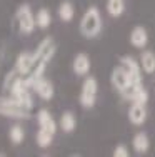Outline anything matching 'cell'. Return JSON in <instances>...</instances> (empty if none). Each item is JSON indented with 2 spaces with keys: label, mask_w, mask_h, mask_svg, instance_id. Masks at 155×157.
Masks as SVG:
<instances>
[{
  "label": "cell",
  "mask_w": 155,
  "mask_h": 157,
  "mask_svg": "<svg viewBox=\"0 0 155 157\" xmlns=\"http://www.w3.org/2000/svg\"><path fill=\"white\" fill-rule=\"evenodd\" d=\"M55 50H57V44H55V40L50 39V37L43 39L42 42L39 44V47L35 48L32 69L28 70V74L24 77L25 82H27L30 87H32V84H34V80H37L39 77L43 75V72H45L49 62L52 60V57L55 55Z\"/></svg>",
  "instance_id": "1"
},
{
  "label": "cell",
  "mask_w": 155,
  "mask_h": 157,
  "mask_svg": "<svg viewBox=\"0 0 155 157\" xmlns=\"http://www.w3.org/2000/svg\"><path fill=\"white\" fill-rule=\"evenodd\" d=\"M80 33H82L85 39H95L98 33L102 32V17L100 12L95 5L88 7L85 10V13L80 18Z\"/></svg>",
  "instance_id": "2"
},
{
  "label": "cell",
  "mask_w": 155,
  "mask_h": 157,
  "mask_svg": "<svg viewBox=\"0 0 155 157\" xmlns=\"http://www.w3.org/2000/svg\"><path fill=\"white\" fill-rule=\"evenodd\" d=\"M0 115L9 119H28L32 115V109L20 104L15 97H0Z\"/></svg>",
  "instance_id": "3"
},
{
  "label": "cell",
  "mask_w": 155,
  "mask_h": 157,
  "mask_svg": "<svg viewBox=\"0 0 155 157\" xmlns=\"http://www.w3.org/2000/svg\"><path fill=\"white\" fill-rule=\"evenodd\" d=\"M15 20H17V25H18V30L24 33V35H30L37 27L35 15H34L32 7L28 5V3L18 5L17 12H15Z\"/></svg>",
  "instance_id": "4"
},
{
  "label": "cell",
  "mask_w": 155,
  "mask_h": 157,
  "mask_svg": "<svg viewBox=\"0 0 155 157\" xmlns=\"http://www.w3.org/2000/svg\"><path fill=\"white\" fill-rule=\"evenodd\" d=\"M97 92H98V84L95 77H87L80 89V105L83 109H92L97 102Z\"/></svg>",
  "instance_id": "5"
},
{
  "label": "cell",
  "mask_w": 155,
  "mask_h": 157,
  "mask_svg": "<svg viewBox=\"0 0 155 157\" xmlns=\"http://www.w3.org/2000/svg\"><path fill=\"white\" fill-rule=\"evenodd\" d=\"M120 65L127 70L128 77H130L128 84H142V65L134 57H128V55L120 57Z\"/></svg>",
  "instance_id": "6"
},
{
  "label": "cell",
  "mask_w": 155,
  "mask_h": 157,
  "mask_svg": "<svg viewBox=\"0 0 155 157\" xmlns=\"http://www.w3.org/2000/svg\"><path fill=\"white\" fill-rule=\"evenodd\" d=\"M32 90H34L42 100H52L54 99V94H55L54 84H52L49 78H45L43 75L39 77L37 80H34V84H32Z\"/></svg>",
  "instance_id": "7"
},
{
  "label": "cell",
  "mask_w": 155,
  "mask_h": 157,
  "mask_svg": "<svg viewBox=\"0 0 155 157\" xmlns=\"http://www.w3.org/2000/svg\"><path fill=\"white\" fill-rule=\"evenodd\" d=\"M32 62H34V52H22V54H18V57L15 59L13 69L17 70L18 75L25 77L28 74V70L32 69Z\"/></svg>",
  "instance_id": "8"
},
{
  "label": "cell",
  "mask_w": 155,
  "mask_h": 157,
  "mask_svg": "<svg viewBox=\"0 0 155 157\" xmlns=\"http://www.w3.org/2000/svg\"><path fill=\"white\" fill-rule=\"evenodd\" d=\"M110 82H112V85L117 89V90L122 92V90H124V89L128 85V82H130V77H128L127 70H125L124 67H122V65H117L115 69L112 70Z\"/></svg>",
  "instance_id": "9"
},
{
  "label": "cell",
  "mask_w": 155,
  "mask_h": 157,
  "mask_svg": "<svg viewBox=\"0 0 155 157\" xmlns=\"http://www.w3.org/2000/svg\"><path fill=\"white\" fill-rule=\"evenodd\" d=\"M128 121L134 125H142L147 121V109L145 104H138V102H132L130 109H128Z\"/></svg>",
  "instance_id": "10"
},
{
  "label": "cell",
  "mask_w": 155,
  "mask_h": 157,
  "mask_svg": "<svg viewBox=\"0 0 155 157\" xmlns=\"http://www.w3.org/2000/svg\"><path fill=\"white\" fill-rule=\"evenodd\" d=\"M37 122H39V127L43 130H49V132L55 134L57 132V122L52 117V114L47 109H40L37 112Z\"/></svg>",
  "instance_id": "11"
},
{
  "label": "cell",
  "mask_w": 155,
  "mask_h": 157,
  "mask_svg": "<svg viewBox=\"0 0 155 157\" xmlns=\"http://www.w3.org/2000/svg\"><path fill=\"white\" fill-rule=\"evenodd\" d=\"M90 57H88L87 54H83V52H80V54L75 55V59H73L72 62V69L73 72L77 74V75L83 77L88 74V70H90Z\"/></svg>",
  "instance_id": "12"
},
{
  "label": "cell",
  "mask_w": 155,
  "mask_h": 157,
  "mask_svg": "<svg viewBox=\"0 0 155 157\" xmlns=\"http://www.w3.org/2000/svg\"><path fill=\"white\" fill-rule=\"evenodd\" d=\"M130 44L135 48H145V45L149 44V33H147V30L142 27V25H137V27L132 29Z\"/></svg>",
  "instance_id": "13"
},
{
  "label": "cell",
  "mask_w": 155,
  "mask_h": 157,
  "mask_svg": "<svg viewBox=\"0 0 155 157\" xmlns=\"http://www.w3.org/2000/svg\"><path fill=\"white\" fill-rule=\"evenodd\" d=\"M58 125H60V129L64 130L65 134H72L73 130H75V127H77V119H75V115L72 114V112H64L62 114V117H60V122H58Z\"/></svg>",
  "instance_id": "14"
},
{
  "label": "cell",
  "mask_w": 155,
  "mask_h": 157,
  "mask_svg": "<svg viewBox=\"0 0 155 157\" xmlns=\"http://www.w3.org/2000/svg\"><path fill=\"white\" fill-rule=\"evenodd\" d=\"M140 65H142L145 74H153L155 72V54L152 50H143L140 55Z\"/></svg>",
  "instance_id": "15"
},
{
  "label": "cell",
  "mask_w": 155,
  "mask_h": 157,
  "mask_svg": "<svg viewBox=\"0 0 155 157\" xmlns=\"http://www.w3.org/2000/svg\"><path fill=\"white\" fill-rule=\"evenodd\" d=\"M132 145H134V149H135V152H137V154H145V152L149 151V145H150L147 134L145 132L135 134L134 140H132Z\"/></svg>",
  "instance_id": "16"
},
{
  "label": "cell",
  "mask_w": 155,
  "mask_h": 157,
  "mask_svg": "<svg viewBox=\"0 0 155 157\" xmlns=\"http://www.w3.org/2000/svg\"><path fill=\"white\" fill-rule=\"evenodd\" d=\"M58 18L62 22H70L75 15V9H73V3L68 2V0H64V2L58 5Z\"/></svg>",
  "instance_id": "17"
},
{
  "label": "cell",
  "mask_w": 155,
  "mask_h": 157,
  "mask_svg": "<svg viewBox=\"0 0 155 157\" xmlns=\"http://www.w3.org/2000/svg\"><path fill=\"white\" fill-rule=\"evenodd\" d=\"M54 136L55 134H52V132H49V130H43V129L39 127V132H37V136H35V140H37V144H39V147L47 149V147H50L52 142H54Z\"/></svg>",
  "instance_id": "18"
},
{
  "label": "cell",
  "mask_w": 155,
  "mask_h": 157,
  "mask_svg": "<svg viewBox=\"0 0 155 157\" xmlns=\"http://www.w3.org/2000/svg\"><path fill=\"white\" fill-rule=\"evenodd\" d=\"M125 10V0H107V12L112 17H120Z\"/></svg>",
  "instance_id": "19"
},
{
  "label": "cell",
  "mask_w": 155,
  "mask_h": 157,
  "mask_svg": "<svg viewBox=\"0 0 155 157\" xmlns=\"http://www.w3.org/2000/svg\"><path fill=\"white\" fill-rule=\"evenodd\" d=\"M35 22L39 29H49L52 24V15L47 9H40L39 12L35 13Z\"/></svg>",
  "instance_id": "20"
},
{
  "label": "cell",
  "mask_w": 155,
  "mask_h": 157,
  "mask_svg": "<svg viewBox=\"0 0 155 157\" xmlns=\"http://www.w3.org/2000/svg\"><path fill=\"white\" fill-rule=\"evenodd\" d=\"M9 139H10V142H12V144H15V145H18V144H22V142H24V139H25V130L22 129V125L15 124V125L10 127V130H9Z\"/></svg>",
  "instance_id": "21"
},
{
  "label": "cell",
  "mask_w": 155,
  "mask_h": 157,
  "mask_svg": "<svg viewBox=\"0 0 155 157\" xmlns=\"http://www.w3.org/2000/svg\"><path fill=\"white\" fill-rule=\"evenodd\" d=\"M147 100H149V92H147V89L142 85V87H140L138 90H137V94H135V97H134V100H132V102L147 104Z\"/></svg>",
  "instance_id": "22"
},
{
  "label": "cell",
  "mask_w": 155,
  "mask_h": 157,
  "mask_svg": "<svg viewBox=\"0 0 155 157\" xmlns=\"http://www.w3.org/2000/svg\"><path fill=\"white\" fill-rule=\"evenodd\" d=\"M113 157H128V149L124 144L117 145L115 151H113Z\"/></svg>",
  "instance_id": "23"
}]
</instances>
